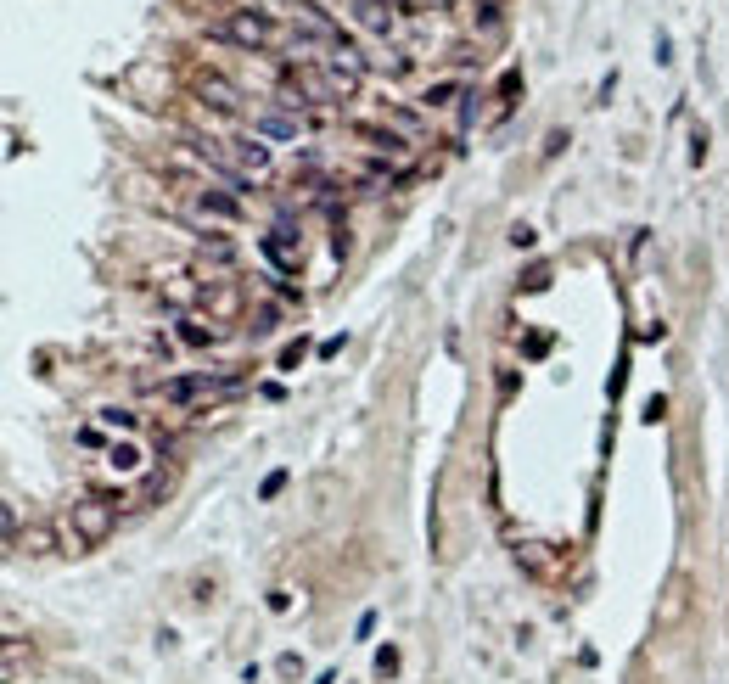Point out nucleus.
Returning <instances> with one entry per match:
<instances>
[{
  "mask_svg": "<svg viewBox=\"0 0 729 684\" xmlns=\"http://www.w3.org/2000/svg\"><path fill=\"white\" fill-rule=\"evenodd\" d=\"M12 550H23V556H51V550H57V533L45 528V522H34V528H23L12 539Z\"/></svg>",
  "mask_w": 729,
  "mask_h": 684,
  "instance_id": "nucleus-7",
  "label": "nucleus"
},
{
  "mask_svg": "<svg viewBox=\"0 0 729 684\" xmlns=\"http://www.w3.org/2000/svg\"><path fill=\"white\" fill-rule=\"evenodd\" d=\"M247 376L242 371H230V376H180V382H169L163 387V399L169 404H208V399H225V393H236V387H242Z\"/></svg>",
  "mask_w": 729,
  "mask_h": 684,
  "instance_id": "nucleus-2",
  "label": "nucleus"
},
{
  "mask_svg": "<svg viewBox=\"0 0 729 684\" xmlns=\"http://www.w3.org/2000/svg\"><path fill=\"white\" fill-rule=\"evenodd\" d=\"M354 135H359V141H371L376 152H387V157H399V152H404V135H399V129H382V124H354Z\"/></svg>",
  "mask_w": 729,
  "mask_h": 684,
  "instance_id": "nucleus-8",
  "label": "nucleus"
},
{
  "mask_svg": "<svg viewBox=\"0 0 729 684\" xmlns=\"http://www.w3.org/2000/svg\"><path fill=\"white\" fill-rule=\"evenodd\" d=\"M455 96H460V85H438V90H427V107H449Z\"/></svg>",
  "mask_w": 729,
  "mask_h": 684,
  "instance_id": "nucleus-14",
  "label": "nucleus"
},
{
  "mask_svg": "<svg viewBox=\"0 0 729 684\" xmlns=\"http://www.w3.org/2000/svg\"><path fill=\"white\" fill-rule=\"evenodd\" d=\"M376 668L393 673V668H399V651H393V645H382V651H376Z\"/></svg>",
  "mask_w": 729,
  "mask_h": 684,
  "instance_id": "nucleus-16",
  "label": "nucleus"
},
{
  "mask_svg": "<svg viewBox=\"0 0 729 684\" xmlns=\"http://www.w3.org/2000/svg\"><path fill=\"white\" fill-rule=\"evenodd\" d=\"M230 157H236V169L270 174V146H264V135H242V141L230 146Z\"/></svg>",
  "mask_w": 729,
  "mask_h": 684,
  "instance_id": "nucleus-5",
  "label": "nucleus"
},
{
  "mask_svg": "<svg viewBox=\"0 0 729 684\" xmlns=\"http://www.w3.org/2000/svg\"><path fill=\"white\" fill-rule=\"evenodd\" d=\"M101 427L107 432H135V415L118 410V404H107V410H101Z\"/></svg>",
  "mask_w": 729,
  "mask_h": 684,
  "instance_id": "nucleus-13",
  "label": "nucleus"
},
{
  "mask_svg": "<svg viewBox=\"0 0 729 684\" xmlns=\"http://www.w3.org/2000/svg\"><path fill=\"white\" fill-rule=\"evenodd\" d=\"M214 34H219V40H230V45H242V51H264V45L275 40V23L264 12H225Z\"/></svg>",
  "mask_w": 729,
  "mask_h": 684,
  "instance_id": "nucleus-3",
  "label": "nucleus"
},
{
  "mask_svg": "<svg viewBox=\"0 0 729 684\" xmlns=\"http://www.w3.org/2000/svg\"><path fill=\"white\" fill-rule=\"evenodd\" d=\"M118 505L124 499H113V494H85V499H73L68 505V528H73V544H107L113 539V528H118Z\"/></svg>",
  "mask_w": 729,
  "mask_h": 684,
  "instance_id": "nucleus-1",
  "label": "nucleus"
},
{
  "mask_svg": "<svg viewBox=\"0 0 729 684\" xmlns=\"http://www.w3.org/2000/svg\"><path fill=\"white\" fill-rule=\"evenodd\" d=\"M298 129H303V118H292V113H258L253 118V135H275V141H298Z\"/></svg>",
  "mask_w": 729,
  "mask_h": 684,
  "instance_id": "nucleus-6",
  "label": "nucleus"
},
{
  "mask_svg": "<svg viewBox=\"0 0 729 684\" xmlns=\"http://www.w3.org/2000/svg\"><path fill=\"white\" fill-rule=\"evenodd\" d=\"M354 17H359V29H371V34H393V12H387L382 0H359V6H354Z\"/></svg>",
  "mask_w": 729,
  "mask_h": 684,
  "instance_id": "nucleus-10",
  "label": "nucleus"
},
{
  "mask_svg": "<svg viewBox=\"0 0 729 684\" xmlns=\"http://www.w3.org/2000/svg\"><path fill=\"white\" fill-rule=\"evenodd\" d=\"M107 466H113L118 471V477H135V471H141L146 466V455H141V443H113V449H107Z\"/></svg>",
  "mask_w": 729,
  "mask_h": 684,
  "instance_id": "nucleus-9",
  "label": "nucleus"
},
{
  "mask_svg": "<svg viewBox=\"0 0 729 684\" xmlns=\"http://www.w3.org/2000/svg\"><path fill=\"white\" fill-rule=\"evenodd\" d=\"M202 253L214 258V264H230V258H236V253H230V242H202Z\"/></svg>",
  "mask_w": 729,
  "mask_h": 684,
  "instance_id": "nucleus-15",
  "label": "nucleus"
},
{
  "mask_svg": "<svg viewBox=\"0 0 729 684\" xmlns=\"http://www.w3.org/2000/svg\"><path fill=\"white\" fill-rule=\"evenodd\" d=\"M214 337H219L214 320H197V314H186V320H180V342H191V348H202V342H214Z\"/></svg>",
  "mask_w": 729,
  "mask_h": 684,
  "instance_id": "nucleus-12",
  "label": "nucleus"
},
{
  "mask_svg": "<svg viewBox=\"0 0 729 684\" xmlns=\"http://www.w3.org/2000/svg\"><path fill=\"white\" fill-rule=\"evenodd\" d=\"M197 208L202 214H214V219H242V202L225 197V191H197Z\"/></svg>",
  "mask_w": 729,
  "mask_h": 684,
  "instance_id": "nucleus-11",
  "label": "nucleus"
},
{
  "mask_svg": "<svg viewBox=\"0 0 729 684\" xmlns=\"http://www.w3.org/2000/svg\"><path fill=\"white\" fill-rule=\"evenodd\" d=\"M197 96L214 101L219 113H236V107H242V90L230 85V79H219V73H197Z\"/></svg>",
  "mask_w": 729,
  "mask_h": 684,
  "instance_id": "nucleus-4",
  "label": "nucleus"
},
{
  "mask_svg": "<svg viewBox=\"0 0 729 684\" xmlns=\"http://www.w3.org/2000/svg\"><path fill=\"white\" fill-rule=\"evenodd\" d=\"M286 488V471H270V477H264V499H275Z\"/></svg>",
  "mask_w": 729,
  "mask_h": 684,
  "instance_id": "nucleus-17",
  "label": "nucleus"
}]
</instances>
